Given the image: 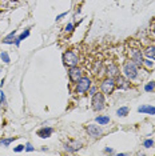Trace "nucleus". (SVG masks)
Wrapping results in <instances>:
<instances>
[{
	"label": "nucleus",
	"mask_w": 155,
	"mask_h": 156,
	"mask_svg": "<svg viewBox=\"0 0 155 156\" xmlns=\"http://www.w3.org/2000/svg\"><path fill=\"white\" fill-rule=\"evenodd\" d=\"M72 30H74V26H72L71 23H70V24H67V26H66V31H67V32H71Z\"/></svg>",
	"instance_id": "nucleus-26"
},
{
	"label": "nucleus",
	"mask_w": 155,
	"mask_h": 156,
	"mask_svg": "<svg viewBox=\"0 0 155 156\" xmlns=\"http://www.w3.org/2000/svg\"><path fill=\"white\" fill-rule=\"evenodd\" d=\"M28 35H30V30H26V31H24V32H23L22 35H20L19 37H16L15 44H16V45H20V43H22V40H24V39H26V37L28 36Z\"/></svg>",
	"instance_id": "nucleus-16"
},
{
	"label": "nucleus",
	"mask_w": 155,
	"mask_h": 156,
	"mask_svg": "<svg viewBox=\"0 0 155 156\" xmlns=\"http://www.w3.org/2000/svg\"><path fill=\"white\" fill-rule=\"evenodd\" d=\"M90 86H91V80L88 77H80L79 80L76 81V94H84L90 90Z\"/></svg>",
	"instance_id": "nucleus-3"
},
{
	"label": "nucleus",
	"mask_w": 155,
	"mask_h": 156,
	"mask_svg": "<svg viewBox=\"0 0 155 156\" xmlns=\"http://www.w3.org/2000/svg\"><path fill=\"white\" fill-rule=\"evenodd\" d=\"M130 55H131V60H132L134 63H135L136 66H139V67L143 66L144 59H143L142 51H139V49H132V51L130 52Z\"/></svg>",
	"instance_id": "nucleus-6"
},
{
	"label": "nucleus",
	"mask_w": 155,
	"mask_h": 156,
	"mask_svg": "<svg viewBox=\"0 0 155 156\" xmlns=\"http://www.w3.org/2000/svg\"><path fill=\"white\" fill-rule=\"evenodd\" d=\"M0 105H5V95L3 94H0Z\"/></svg>",
	"instance_id": "nucleus-24"
},
{
	"label": "nucleus",
	"mask_w": 155,
	"mask_h": 156,
	"mask_svg": "<svg viewBox=\"0 0 155 156\" xmlns=\"http://www.w3.org/2000/svg\"><path fill=\"white\" fill-rule=\"evenodd\" d=\"M115 86H118L121 90H127L130 87V83H128V79L127 77H122V76H118V80H116Z\"/></svg>",
	"instance_id": "nucleus-9"
},
{
	"label": "nucleus",
	"mask_w": 155,
	"mask_h": 156,
	"mask_svg": "<svg viewBox=\"0 0 155 156\" xmlns=\"http://www.w3.org/2000/svg\"><path fill=\"white\" fill-rule=\"evenodd\" d=\"M15 140V137H9V139H2L0 140V145H5V147H8L9 144H11V141Z\"/></svg>",
	"instance_id": "nucleus-20"
},
{
	"label": "nucleus",
	"mask_w": 155,
	"mask_h": 156,
	"mask_svg": "<svg viewBox=\"0 0 155 156\" xmlns=\"http://www.w3.org/2000/svg\"><path fill=\"white\" fill-rule=\"evenodd\" d=\"M107 73H108V77H112V79H114V77H116L119 75V68L115 64H110L107 68Z\"/></svg>",
	"instance_id": "nucleus-11"
},
{
	"label": "nucleus",
	"mask_w": 155,
	"mask_h": 156,
	"mask_svg": "<svg viewBox=\"0 0 155 156\" xmlns=\"http://www.w3.org/2000/svg\"><path fill=\"white\" fill-rule=\"evenodd\" d=\"M68 76H70V80L74 81V83H76L78 80L82 77V71L78 68L76 66H74L70 68V72H68Z\"/></svg>",
	"instance_id": "nucleus-7"
},
{
	"label": "nucleus",
	"mask_w": 155,
	"mask_h": 156,
	"mask_svg": "<svg viewBox=\"0 0 155 156\" xmlns=\"http://www.w3.org/2000/svg\"><path fill=\"white\" fill-rule=\"evenodd\" d=\"M15 35H16V32H15V31H12V32L9 34L8 36H5V37H4V40H3V43H4V44H12L13 41L16 40V39H15Z\"/></svg>",
	"instance_id": "nucleus-13"
},
{
	"label": "nucleus",
	"mask_w": 155,
	"mask_h": 156,
	"mask_svg": "<svg viewBox=\"0 0 155 156\" xmlns=\"http://www.w3.org/2000/svg\"><path fill=\"white\" fill-rule=\"evenodd\" d=\"M96 122L99 123V126H104V124H107L110 122V118H108V116H98Z\"/></svg>",
	"instance_id": "nucleus-17"
},
{
	"label": "nucleus",
	"mask_w": 155,
	"mask_h": 156,
	"mask_svg": "<svg viewBox=\"0 0 155 156\" xmlns=\"http://www.w3.org/2000/svg\"><path fill=\"white\" fill-rule=\"evenodd\" d=\"M66 15H67V12H64V13H60V15H59V16H56V20H60L62 17H63V16H66Z\"/></svg>",
	"instance_id": "nucleus-28"
},
{
	"label": "nucleus",
	"mask_w": 155,
	"mask_h": 156,
	"mask_svg": "<svg viewBox=\"0 0 155 156\" xmlns=\"http://www.w3.org/2000/svg\"><path fill=\"white\" fill-rule=\"evenodd\" d=\"M144 55H146L149 59L155 60V47H147L144 49Z\"/></svg>",
	"instance_id": "nucleus-15"
},
{
	"label": "nucleus",
	"mask_w": 155,
	"mask_h": 156,
	"mask_svg": "<svg viewBox=\"0 0 155 156\" xmlns=\"http://www.w3.org/2000/svg\"><path fill=\"white\" fill-rule=\"evenodd\" d=\"M143 145H144L146 148H151V147L154 145V141H153V140H146V141L143 143Z\"/></svg>",
	"instance_id": "nucleus-22"
},
{
	"label": "nucleus",
	"mask_w": 155,
	"mask_h": 156,
	"mask_svg": "<svg viewBox=\"0 0 155 156\" xmlns=\"http://www.w3.org/2000/svg\"><path fill=\"white\" fill-rule=\"evenodd\" d=\"M143 66H146V67H149V68H151V67L154 66V63L151 62L150 59H147V60H144V62H143Z\"/></svg>",
	"instance_id": "nucleus-23"
},
{
	"label": "nucleus",
	"mask_w": 155,
	"mask_h": 156,
	"mask_svg": "<svg viewBox=\"0 0 155 156\" xmlns=\"http://www.w3.org/2000/svg\"><path fill=\"white\" fill-rule=\"evenodd\" d=\"M80 145H82V143H76V141H74L72 144H66V150L70 151V152H74V151L79 150Z\"/></svg>",
	"instance_id": "nucleus-14"
},
{
	"label": "nucleus",
	"mask_w": 155,
	"mask_h": 156,
	"mask_svg": "<svg viewBox=\"0 0 155 156\" xmlns=\"http://www.w3.org/2000/svg\"><path fill=\"white\" fill-rule=\"evenodd\" d=\"M86 129H87V132H88L90 136H92V137H99L102 135L100 127L99 126H95V124H88V126L86 127Z\"/></svg>",
	"instance_id": "nucleus-8"
},
{
	"label": "nucleus",
	"mask_w": 155,
	"mask_h": 156,
	"mask_svg": "<svg viewBox=\"0 0 155 156\" xmlns=\"http://www.w3.org/2000/svg\"><path fill=\"white\" fill-rule=\"evenodd\" d=\"M138 112L149 113V115H155V107H153V105H140V107L138 108Z\"/></svg>",
	"instance_id": "nucleus-10"
},
{
	"label": "nucleus",
	"mask_w": 155,
	"mask_h": 156,
	"mask_svg": "<svg viewBox=\"0 0 155 156\" xmlns=\"http://www.w3.org/2000/svg\"><path fill=\"white\" fill-rule=\"evenodd\" d=\"M116 115L118 116H127L128 115V108L127 107H121L116 111Z\"/></svg>",
	"instance_id": "nucleus-18"
},
{
	"label": "nucleus",
	"mask_w": 155,
	"mask_h": 156,
	"mask_svg": "<svg viewBox=\"0 0 155 156\" xmlns=\"http://www.w3.org/2000/svg\"><path fill=\"white\" fill-rule=\"evenodd\" d=\"M100 90L103 94L106 95H110L112 94V91L115 90V80L112 77H107L102 81V86H100Z\"/></svg>",
	"instance_id": "nucleus-5"
},
{
	"label": "nucleus",
	"mask_w": 155,
	"mask_h": 156,
	"mask_svg": "<svg viewBox=\"0 0 155 156\" xmlns=\"http://www.w3.org/2000/svg\"><path fill=\"white\" fill-rule=\"evenodd\" d=\"M92 108L95 111H102L104 107V96L102 92H95L92 95Z\"/></svg>",
	"instance_id": "nucleus-2"
},
{
	"label": "nucleus",
	"mask_w": 155,
	"mask_h": 156,
	"mask_svg": "<svg viewBox=\"0 0 155 156\" xmlns=\"http://www.w3.org/2000/svg\"><path fill=\"white\" fill-rule=\"evenodd\" d=\"M95 91H96V88H95V87L91 88V95H94V94H95Z\"/></svg>",
	"instance_id": "nucleus-29"
},
{
	"label": "nucleus",
	"mask_w": 155,
	"mask_h": 156,
	"mask_svg": "<svg viewBox=\"0 0 155 156\" xmlns=\"http://www.w3.org/2000/svg\"><path fill=\"white\" fill-rule=\"evenodd\" d=\"M26 150H27L28 152L34 151V147H32V144H31V143H27V144H26Z\"/></svg>",
	"instance_id": "nucleus-25"
},
{
	"label": "nucleus",
	"mask_w": 155,
	"mask_h": 156,
	"mask_svg": "<svg viewBox=\"0 0 155 156\" xmlns=\"http://www.w3.org/2000/svg\"><path fill=\"white\" fill-rule=\"evenodd\" d=\"M51 133H52V128H50V127H44V128L38 131V136L40 137H50Z\"/></svg>",
	"instance_id": "nucleus-12"
},
{
	"label": "nucleus",
	"mask_w": 155,
	"mask_h": 156,
	"mask_svg": "<svg viewBox=\"0 0 155 156\" xmlns=\"http://www.w3.org/2000/svg\"><path fill=\"white\" fill-rule=\"evenodd\" d=\"M123 73H124V77H127L128 80L135 79L136 75H138V66L132 60L124 63V66H123Z\"/></svg>",
	"instance_id": "nucleus-1"
},
{
	"label": "nucleus",
	"mask_w": 155,
	"mask_h": 156,
	"mask_svg": "<svg viewBox=\"0 0 155 156\" xmlns=\"http://www.w3.org/2000/svg\"><path fill=\"white\" fill-rule=\"evenodd\" d=\"M63 62H64L66 66L68 67H74L78 64V62H79V58H78L76 52L74 51H67L64 55H63Z\"/></svg>",
	"instance_id": "nucleus-4"
},
{
	"label": "nucleus",
	"mask_w": 155,
	"mask_h": 156,
	"mask_svg": "<svg viewBox=\"0 0 155 156\" xmlns=\"http://www.w3.org/2000/svg\"><path fill=\"white\" fill-rule=\"evenodd\" d=\"M23 150H24V145H17V147L13 151H15V152H20V151H23Z\"/></svg>",
	"instance_id": "nucleus-27"
},
{
	"label": "nucleus",
	"mask_w": 155,
	"mask_h": 156,
	"mask_svg": "<svg viewBox=\"0 0 155 156\" xmlns=\"http://www.w3.org/2000/svg\"><path fill=\"white\" fill-rule=\"evenodd\" d=\"M155 90V83L154 81H150V83H147L146 86H144V91L146 92H151Z\"/></svg>",
	"instance_id": "nucleus-19"
},
{
	"label": "nucleus",
	"mask_w": 155,
	"mask_h": 156,
	"mask_svg": "<svg viewBox=\"0 0 155 156\" xmlns=\"http://www.w3.org/2000/svg\"><path fill=\"white\" fill-rule=\"evenodd\" d=\"M2 60L4 63H9V56H8V54H7V52H2Z\"/></svg>",
	"instance_id": "nucleus-21"
}]
</instances>
